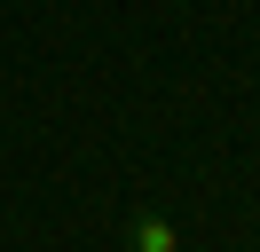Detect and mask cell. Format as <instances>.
<instances>
[{"mask_svg": "<svg viewBox=\"0 0 260 252\" xmlns=\"http://www.w3.org/2000/svg\"><path fill=\"white\" fill-rule=\"evenodd\" d=\"M126 252H181V229L158 213V205H134L126 213Z\"/></svg>", "mask_w": 260, "mask_h": 252, "instance_id": "6da1fadb", "label": "cell"}]
</instances>
